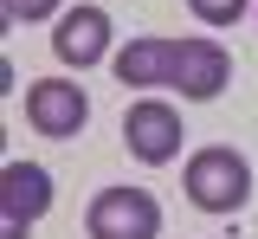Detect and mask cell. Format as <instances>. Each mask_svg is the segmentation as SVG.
<instances>
[{"instance_id":"obj_2","label":"cell","mask_w":258,"mask_h":239,"mask_svg":"<svg viewBox=\"0 0 258 239\" xmlns=\"http://www.w3.org/2000/svg\"><path fill=\"white\" fill-rule=\"evenodd\" d=\"M232 84V52H226L213 33L174 39V65H168V91H181L187 103H213Z\"/></svg>"},{"instance_id":"obj_9","label":"cell","mask_w":258,"mask_h":239,"mask_svg":"<svg viewBox=\"0 0 258 239\" xmlns=\"http://www.w3.org/2000/svg\"><path fill=\"white\" fill-rule=\"evenodd\" d=\"M187 13L200 26H239V20L252 13V0H187Z\"/></svg>"},{"instance_id":"obj_4","label":"cell","mask_w":258,"mask_h":239,"mask_svg":"<svg viewBox=\"0 0 258 239\" xmlns=\"http://www.w3.org/2000/svg\"><path fill=\"white\" fill-rule=\"evenodd\" d=\"M123 142L136 162H149V168H161V162H174L181 155V142H187V130H181V110L161 97H136L123 116Z\"/></svg>"},{"instance_id":"obj_6","label":"cell","mask_w":258,"mask_h":239,"mask_svg":"<svg viewBox=\"0 0 258 239\" xmlns=\"http://www.w3.org/2000/svg\"><path fill=\"white\" fill-rule=\"evenodd\" d=\"M52 52H58V65H78V71L116 58V52H110V13H103V7H64L58 33H52Z\"/></svg>"},{"instance_id":"obj_7","label":"cell","mask_w":258,"mask_h":239,"mask_svg":"<svg viewBox=\"0 0 258 239\" xmlns=\"http://www.w3.org/2000/svg\"><path fill=\"white\" fill-rule=\"evenodd\" d=\"M45 207H52V174L39 168V162H7L0 168V213L7 220H26L32 226Z\"/></svg>"},{"instance_id":"obj_3","label":"cell","mask_w":258,"mask_h":239,"mask_svg":"<svg viewBox=\"0 0 258 239\" xmlns=\"http://www.w3.org/2000/svg\"><path fill=\"white\" fill-rule=\"evenodd\" d=\"M91 239H161V207L149 188H103L84 213Z\"/></svg>"},{"instance_id":"obj_10","label":"cell","mask_w":258,"mask_h":239,"mask_svg":"<svg viewBox=\"0 0 258 239\" xmlns=\"http://www.w3.org/2000/svg\"><path fill=\"white\" fill-rule=\"evenodd\" d=\"M7 7V26H20V20H52L64 13V0H0Z\"/></svg>"},{"instance_id":"obj_8","label":"cell","mask_w":258,"mask_h":239,"mask_svg":"<svg viewBox=\"0 0 258 239\" xmlns=\"http://www.w3.org/2000/svg\"><path fill=\"white\" fill-rule=\"evenodd\" d=\"M110 65H116V78H123V84H136V91H155V84H168L174 39H129Z\"/></svg>"},{"instance_id":"obj_1","label":"cell","mask_w":258,"mask_h":239,"mask_svg":"<svg viewBox=\"0 0 258 239\" xmlns=\"http://www.w3.org/2000/svg\"><path fill=\"white\" fill-rule=\"evenodd\" d=\"M181 181H187V201L200 207V213H239V207L252 201V162H245L239 149H226V142L194 149Z\"/></svg>"},{"instance_id":"obj_5","label":"cell","mask_w":258,"mask_h":239,"mask_svg":"<svg viewBox=\"0 0 258 239\" xmlns=\"http://www.w3.org/2000/svg\"><path fill=\"white\" fill-rule=\"evenodd\" d=\"M26 123L39 136L52 142H71L84 123H91V97H84V84H71V78H39L26 91Z\"/></svg>"}]
</instances>
